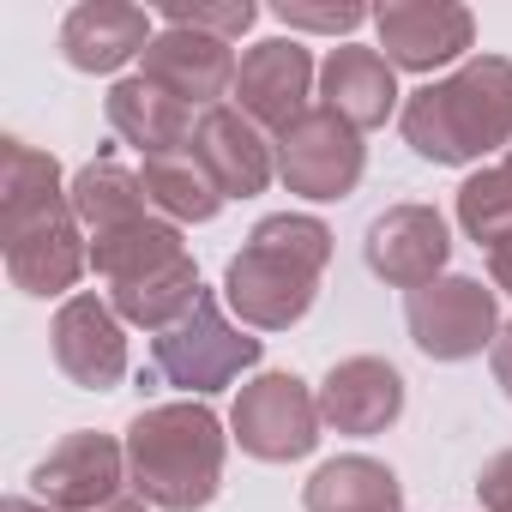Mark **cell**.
I'll return each mask as SVG.
<instances>
[{
    "label": "cell",
    "mask_w": 512,
    "mask_h": 512,
    "mask_svg": "<svg viewBox=\"0 0 512 512\" xmlns=\"http://www.w3.org/2000/svg\"><path fill=\"white\" fill-rule=\"evenodd\" d=\"M0 241H7V278L25 296H67L91 266L61 163L25 139H0Z\"/></svg>",
    "instance_id": "obj_1"
},
{
    "label": "cell",
    "mask_w": 512,
    "mask_h": 512,
    "mask_svg": "<svg viewBox=\"0 0 512 512\" xmlns=\"http://www.w3.org/2000/svg\"><path fill=\"white\" fill-rule=\"evenodd\" d=\"M326 260H332V229L320 217L278 211L253 229L247 247L229 260L223 302L235 308V320L247 332H290L314 308Z\"/></svg>",
    "instance_id": "obj_2"
},
{
    "label": "cell",
    "mask_w": 512,
    "mask_h": 512,
    "mask_svg": "<svg viewBox=\"0 0 512 512\" xmlns=\"http://www.w3.org/2000/svg\"><path fill=\"white\" fill-rule=\"evenodd\" d=\"M404 139L428 163H476L488 151H512V61L476 55L452 79H434L404 97Z\"/></svg>",
    "instance_id": "obj_3"
},
{
    "label": "cell",
    "mask_w": 512,
    "mask_h": 512,
    "mask_svg": "<svg viewBox=\"0 0 512 512\" xmlns=\"http://www.w3.org/2000/svg\"><path fill=\"white\" fill-rule=\"evenodd\" d=\"M223 422L187 398V404H151L127 422V470L133 488L163 512H199L223 488Z\"/></svg>",
    "instance_id": "obj_4"
},
{
    "label": "cell",
    "mask_w": 512,
    "mask_h": 512,
    "mask_svg": "<svg viewBox=\"0 0 512 512\" xmlns=\"http://www.w3.org/2000/svg\"><path fill=\"white\" fill-rule=\"evenodd\" d=\"M260 356H266V344L247 338L241 326H229V314L211 290H199V302L169 332H157V344H151L157 374L169 386H181L187 398H211V392L235 386L247 368H260Z\"/></svg>",
    "instance_id": "obj_5"
},
{
    "label": "cell",
    "mask_w": 512,
    "mask_h": 512,
    "mask_svg": "<svg viewBox=\"0 0 512 512\" xmlns=\"http://www.w3.org/2000/svg\"><path fill=\"white\" fill-rule=\"evenodd\" d=\"M229 428L247 458L296 464L320 446V398L296 374H253L229 410Z\"/></svg>",
    "instance_id": "obj_6"
},
{
    "label": "cell",
    "mask_w": 512,
    "mask_h": 512,
    "mask_svg": "<svg viewBox=\"0 0 512 512\" xmlns=\"http://www.w3.org/2000/svg\"><path fill=\"white\" fill-rule=\"evenodd\" d=\"M272 151H278L284 187L302 193V199H320V205L356 193V181H362V169H368L362 133H356L344 115H332L326 103L308 109V115H296V121L272 139Z\"/></svg>",
    "instance_id": "obj_7"
},
{
    "label": "cell",
    "mask_w": 512,
    "mask_h": 512,
    "mask_svg": "<svg viewBox=\"0 0 512 512\" xmlns=\"http://www.w3.org/2000/svg\"><path fill=\"white\" fill-rule=\"evenodd\" d=\"M404 320L428 362H470V356L494 350V338H500L494 290H482L476 278H434V284L410 290Z\"/></svg>",
    "instance_id": "obj_8"
},
{
    "label": "cell",
    "mask_w": 512,
    "mask_h": 512,
    "mask_svg": "<svg viewBox=\"0 0 512 512\" xmlns=\"http://www.w3.org/2000/svg\"><path fill=\"white\" fill-rule=\"evenodd\" d=\"M127 476H133L127 470V446L109 440V434H97V428H79V434H67L31 470V488L55 512H103L109 500H121L133 488Z\"/></svg>",
    "instance_id": "obj_9"
},
{
    "label": "cell",
    "mask_w": 512,
    "mask_h": 512,
    "mask_svg": "<svg viewBox=\"0 0 512 512\" xmlns=\"http://www.w3.org/2000/svg\"><path fill=\"white\" fill-rule=\"evenodd\" d=\"M49 350H55V368L79 392H115L127 380V332L103 296H85V290L67 296L49 326Z\"/></svg>",
    "instance_id": "obj_10"
},
{
    "label": "cell",
    "mask_w": 512,
    "mask_h": 512,
    "mask_svg": "<svg viewBox=\"0 0 512 512\" xmlns=\"http://www.w3.org/2000/svg\"><path fill=\"white\" fill-rule=\"evenodd\" d=\"M374 31L386 61L404 73L452 67L476 43V19L458 0H386V7H374Z\"/></svg>",
    "instance_id": "obj_11"
},
{
    "label": "cell",
    "mask_w": 512,
    "mask_h": 512,
    "mask_svg": "<svg viewBox=\"0 0 512 512\" xmlns=\"http://www.w3.org/2000/svg\"><path fill=\"white\" fill-rule=\"evenodd\" d=\"M368 272L386 278L392 290H422L446 272L452 260V235H446V217L434 205H392L368 223Z\"/></svg>",
    "instance_id": "obj_12"
},
{
    "label": "cell",
    "mask_w": 512,
    "mask_h": 512,
    "mask_svg": "<svg viewBox=\"0 0 512 512\" xmlns=\"http://www.w3.org/2000/svg\"><path fill=\"white\" fill-rule=\"evenodd\" d=\"M314 79H320V67H314V55H308L296 37L253 43V49L241 55V73H235V109H241L253 127L284 133L296 115H308Z\"/></svg>",
    "instance_id": "obj_13"
},
{
    "label": "cell",
    "mask_w": 512,
    "mask_h": 512,
    "mask_svg": "<svg viewBox=\"0 0 512 512\" xmlns=\"http://www.w3.org/2000/svg\"><path fill=\"white\" fill-rule=\"evenodd\" d=\"M139 61H145L139 79H151L157 91L181 97V103L199 109V115L217 109V97H229V91H235V73H241V61H235L229 43H217V37H205V31H181V25H163Z\"/></svg>",
    "instance_id": "obj_14"
},
{
    "label": "cell",
    "mask_w": 512,
    "mask_h": 512,
    "mask_svg": "<svg viewBox=\"0 0 512 512\" xmlns=\"http://www.w3.org/2000/svg\"><path fill=\"white\" fill-rule=\"evenodd\" d=\"M193 157L199 169L217 181L223 199H253V193H266V181L278 175V151L266 145V133L253 127L235 103H217L199 115L193 127Z\"/></svg>",
    "instance_id": "obj_15"
},
{
    "label": "cell",
    "mask_w": 512,
    "mask_h": 512,
    "mask_svg": "<svg viewBox=\"0 0 512 512\" xmlns=\"http://www.w3.org/2000/svg\"><path fill=\"white\" fill-rule=\"evenodd\" d=\"M398 416H404V374L380 356H350L320 386V422L332 434L368 440V434H386Z\"/></svg>",
    "instance_id": "obj_16"
},
{
    "label": "cell",
    "mask_w": 512,
    "mask_h": 512,
    "mask_svg": "<svg viewBox=\"0 0 512 512\" xmlns=\"http://www.w3.org/2000/svg\"><path fill=\"white\" fill-rule=\"evenodd\" d=\"M151 13L127 0H85L61 19V55L79 73H121L133 55L151 49Z\"/></svg>",
    "instance_id": "obj_17"
},
{
    "label": "cell",
    "mask_w": 512,
    "mask_h": 512,
    "mask_svg": "<svg viewBox=\"0 0 512 512\" xmlns=\"http://www.w3.org/2000/svg\"><path fill=\"white\" fill-rule=\"evenodd\" d=\"M320 97H326L332 115H344L356 133H368V127H386L392 121V109H398L404 91H398V67L380 49L344 43L320 67Z\"/></svg>",
    "instance_id": "obj_18"
},
{
    "label": "cell",
    "mask_w": 512,
    "mask_h": 512,
    "mask_svg": "<svg viewBox=\"0 0 512 512\" xmlns=\"http://www.w3.org/2000/svg\"><path fill=\"white\" fill-rule=\"evenodd\" d=\"M109 127H115V133L151 163V157L193 151V127H199V115H193L181 97L157 91L151 79H121V85L109 91Z\"/></svg>",
    "instance_id": "obj_19"
},
{
    "label": "cell",
    "mask_w": 512,
    "mask_h": 512,
    "mask_svg": "<svg viewBox=\"0 0 512 512\" xmlns=\"http://www.w3.org/2000/svg\"><path fill=\"white\" fill-rule=\"evenodd\" d=\"M308 512H404V482L380 464V458H332L308 476L302 488Z\"/></svg>",
    "instance_id": "obj_20"
},
{
    "label": "cell",
    "mask_w": 512,
    "mask_h": 512,
    "mask_svg": "<svg viewBox=\"0 0 512 512\" xmlns=\"http://www.w3.org/2000/svg\"><path fill=\"white\" fill-rule=\"evenodd\" d=\"M175 260H187V241H181V229L169 217H139L127 229L91 235V272H103L109 290L133 284V278H151V272H163Z\"/></svg>",
    "instance_id": "obj_21"
},
{
    "label": "cell",
    "mask_w": 512,
    "mask_h": 512,
    "mask_svg": "<svg viewBox=\"0 0 512 512\" xmlns=\"http://www.w3.org/2000/svg\"><path fill=\"white\" fill-rule=\"evenodd\" d=\"M67 199H73V217L91 229V235H109V229H127V223H139V217H151V199H145V181L139 175H127L121 163H85L79 175H73V187H67Z\"/></svg>",
    "instance_id": "obj_22"
},
{
    "label": "cell",
    "mask_w": 512,
    "mask_h": 512,
    "mask_svg": "<svg viewBox=\"0 0 512 512\" xmlns=\"http://www.w3.org/2000/svg\"><path fill=\"white\" fill-rule=\"evenodd\" d=\"M139 181H145V199H151L169 223H211V217L223 211V193H217V181L199 169V157H193V151L151 157Z\"/></svg>",
    "instance_id": "obj_23"
},
{
    "label": "cell",
    "mask_w": 512,
    "mask_h": 512,
    "mask_svg": "<svg viewBox=\"0 0 512 512\" xmlns=\"http://www.w3.org/2000/svg\"><path fill=\"white\" fill-rule=\"evenodd\" d=\"M458 223L476 247H494L500 235H512V181H506V169H476L458 187Z\"/></svg>",
    "instance_id": "obj_24"
},
{
    "label": "cell",
    "mask_w": 512,
    "mask_h": 512,
    "mask_svg": "<svg viewBox=\"0 0 512 512\" xmlns=\"http://www.w3.org/2000/svg\"><path fill=\"white\" fill-rule=\"evenodd\" d=\"M157 19H163V25H181V31H205V37H217V43H235L241 31H253L260 7H253V0H229V7H181V0H169Z\"/></svg>",
    "instance_id": "obj_25"
},
{
    "label": "cell",
    "mask_w": 512,
    "mask_h": 512,
    "mask_svg": "<svg viewBox=\"0 0 512 512\" xmlns=\"http://www.w3.org/2000/svg\"><path fill=\"white\" fill-rule=\"evenodd\" d=\"M272 19L278 25H290V31H326V37H350V31H362L374 13L368 7H356V0H344V7H272Z\"/></svg>",
    "instance_id": "obj_26"
},
{
    "label": "cell",
    "mask_w": 512,
    "mask_h": 512,
    "mask_svg": "<svg viewBox=\"0 0 512 512\" xmlns=\"http://www.w3.org/2000/svg\"><path fill=\"white\" fill-rule=\"evenodd\" d=\"M476 494H482V512H512V452H494L482 464Z\"/></svg>",
    "instance_id": "obj_27"
},
{
    "label": "cell",
    "mask_w": 512,
    "mask_h": 512,
    "mask_svg": "<svg viewBox=\"0 0 512 512\" xmlns=\"http://www.w3.org/2000/svg\"><path fill=\"white\" fill-rule=\"evenodd\" d=\"M488 362H494V386L512 398V320L500 326V338H494V350H488Z\"/></svg>",
    "instance_id": "obj_28"
},
{
    "label": "cell",
    "mask_w": 512,
    "mask_h": 512,
    "mask_svg": "<svg viewBox=\"0 0 512 512\" xmlns=\"http://www.w3.org/2000/svg\"><path fill=\"white\" fill-rule=\"evenodd\" d=\"M488 278H494L500 296H512V235H500V241L488 247Z\"/></svg>",
    "instance_id": "obj_29"
},
{
    "label": "cell",
    "mask_w": 512,
    "mask_h": 512,
    "mask_svg": "<svg viewBox=\"0 0 512 512\" xmlns=\"http://www.w3.org/2000/svg\"><path fill=\"white\" fill-rule=\"evenodd\" d=\"M0 512H55V506H43V500H7Z\"/></svg>",
    "instance_id": "obj_30"
},
{
    "label": "cell",
    "mask_w": 512,
    "mask_h": 512,
    "mask_svg": "<svg viewBox=\"0 0 512 512\" xmlns=\"http://www.w3.org/2000/svg\"><path fill=\"white\" fill-rule=\"evenodd\" d=\"M500 169H506V181H512V151H506V163H500Z\"/></svg>",
    "instance_id": "obj_31"
}]
</instances>
